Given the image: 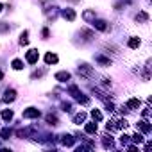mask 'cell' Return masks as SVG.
I'll return each instance as SVG.
<instances>
[{
	"label": "cell",
	"mask_w": 152,
	"mask_h": 152,
	"mask_svg": "<svg viewBox=\"0 0 152 152\" xmlns=\"http://www.w3.org/2000/svg\"><path fill=\"white\" fill-rule=\"evenodd\" d=\"M127 125H129V124H127L125 118H122V116H115V118L109 120V124H107V131H122V129H125Z\"/></svg>",
	"instance_id": "1"
},
{
	"label": "cell",
	"mask_w": 152,
	"mask_h": 152,
	"mask_svg": "<svg viewBox=\"0 0 152 152\" xmlns=\"http://www.w3.org/2000/svg\"><path fill=\"white\" fill-rule=\"evenodd\" d=\"M68 93H70L75 100H77V102H81V104H84V106H88V104H90V99H88V97H84V95H83V91H81L77 86H75V84H72V86L68 88Z\"/></svg>",
	"instance_id": "2"
},
{
	"label": "cell",
	"mask_w": 152,
	"mask_h": 152,
	"mask_svg": "<svg viewBox=\"0 0 152 152\" xmlns=\"http://www.w3.org/2000/svg\"><path fill=\"white\" fill-rule=\"evenodd\" d=\"M136 131H140L141 134H150L152 127H150V124H148V118H141V120L136 124Z\"/></svg>",
	"instance_id": "3"
},
{
	"label": "cell",
	"mask_w": 152,
	"mask_h": 152,
	"mask_svg": "<svg viewBox=\"0 0 152 152\" xmlns=\"http://www.w3.org/2000/svg\"><path fill=\"white\" fill-rule=\"evenodd\" d=\"M77 72H79V75H83V77H93V70H91V66L90 64H86V63H83L79 68H77Z\"/></svg>",
	"instance_id": "4"
},
{
	"label": "cell",
	"mask_w": 152,
	"mask_h": 152,
	"mask_svg": "<svg viewBox=\"0 0 152 152\" xmlns=\"http://www.w3.org/2000/svg\"><path fill=\"white\" fill-rule=\"evenodd\" d=\"M25 59H27V63L29 64H36L38 63V59H39V54H38V50H29L27 52V56H25Z\"/></svg>",
	"instance_id": "5"
},
{
	"label": "cell",
	"mask_w": 152,
	"mask_h": 152,
	"mask_svg": "<svg viewBox=\"0 0 152 152\" xmlns=\"http://www.w3.org/2000/svg\"><path fill=\"white\" fill-rule=\"evenodd\" d=\"M39 109H36V107H29V109H25L23 111V118L27 120V118H39Z\"/></svg>",
	"instance_id": "6"
},
{
	"label": "cell",
	"mask_w": 152,
	"mask_h": 152,
	"mask_svg": "<svg viewBox=\"0 0 152 152\" xmlns=\"http://www.w3.org/2000/svg\"><path fill=\"white\" fill-rule=\"evenodd\" d=\"M91 25L95 27V29H99V31H102V32H106V31H109V25L104 22V20H93L91 22Z\"/></svg>",
	"instance_id": "7"
},
{
	"label": "cell",
	"mask_w": 152,
	"mask_h": 152,
	"mask_svg": "<svg viewBox=\"0 0 152 152\" xmlns=\"http://www.w3.org/2000/svg\"><path fill=\"white\" fill-rule=\"evenodd\" d=\"M61 15H63V18H64V20H68V22H73V20H75V11H73V9H70V7L63 9V11H61Z\"/></svg>",
	"instance_id": "8"
},
{
	"label": "cell",
	"mask_w": 152,
	"mask_h": 152,
	"mask_svg": "<svg viewBox=\"0 0 152 152\" xmlns=\"http://www.w3.org/2000/svg\"><path fill=\"white\" fill-rule=\"evenodd\" d=\"M61 143H63L64 147H73L75 138H73L72 134H63V136H61Z\"/></svg>",
	"instance_id": "9"
},
{
	"label": "cell",
	"mask_w": 152,
	"mask_h": 152,
	"mask_svg": "<svg viewBox=\"0 0 152 152\" xmlns=\"http://www.w3.org/2000/svg\"><path fill=\"white\" fill-rule=\"evenodd\" d=\"M16 100V91L15 90H6L4 91V102H15Z\"/></svg>",
	"instance_id": "10"
},
{
	"label": "cell",
	"mask_w": 152,
	"mask_h": 152,
	"mask_svg": "<svg viewBox=\"0 0 152 152\" xmlns=\"http://www.w3.org/2000/svg\"><path fill=\"white\" fill-rule=\"evenodd\" d=\"M140 106H141V102H140L138 99H131V100H127V104H125V107H127L129 111H134V109H140Z\"/></svg>",
	"instance_id": "11"
},
{
	"label": "cell",
	"mask_w": 152,
	"mask_h": 152,
	"mask_svg": "<svg viewBox=\"0 0 152 152\" xmlns=\"http://www.w3.org/2000/svg\"><path fill=\"white\" fill-rule=\"evenodd\" d=\"M70 77L72 75L68 72H57L56 73V81H59V83H66V81H70Z\"/></svg>",
	"instance_id": "12"
},
{
	"label": "cell",
	"mask_w": 152,
	"mask_h": 152,
	"mask_svg": "<svg viewBox=\"0 0 152 152\" xmlns=\"http://www.w3.org/2000/svg\"><path fill=\"white\" fill-rule=\"evenodd\" d=\"M102 145H104V148H113V147H115L113 138L107 136V134H102Z\"/></svg>",
	"instance_id": "13"
},
{
	"label": "cell",
	"mask_w": 152,
	"mask_h": 152,
	"mask_svg": "<svg viewBox=\"0 0 152 152\" xmlns=\"http://www.w3.org/2000/svg\"><path fill=\"white\" fill-rule=\"evenodd\" d=\"M45 63H47V64H56V63H57V56L52 54V52L45 54Z\"/></svg>",
	"instance_id": "14"
},
{
	"label": "cell",
	"mask_w": 152,
	"mask_h": 152,
	"mask_svg": "<svg viewBox=\"0 0 152 152\" xmlns=\"http://www.w3.org/2000/svg\"><path fill=\"white\" fill-rule=\"evenodd\" d=\"M83 18H84L86 22H93V20H95V11H91V9H86V11L83 13Z\"/></svg>",
	"instance_id": "15"
},
{
	"label": "cell",
	"mask_w": 152,
	"mask_h": 152,
	"mask_svg": "<svg viewBox=\"0 0 152 152\" xmlns=\"http://www.w3.org/2000/svg\"><path fill=\"white\" fill-rule=\"evenodd\" d=\"M84 120H86V113L84 111H81V113H77L73 116V124H83Z\"/></svg>",
	"instance_id": "16"
},
{
	"label": "cell",
	"mask_w": 152,
	"mask_h": 152,
	"mask_svg": "<svg viewBox=\"0 0 152 152\" xmlns=\"http://www.w3.org/2000/svg\"><path fill=\"white\" fill-rule=\"evenodd\" d=\"M132 0H115V9H122L125 6H129Z\"/></svg>",
	"instance_id": "17"
},
{
	"label": "cell",
	"mask_w": 152,
	"mask_h": 152,
	"mask_svg": "<svg viewBox=\"0 0 152 152\" xmlns=\"http://www.w3.org/2000/svg\"><path fill=\"white\" fill-rule=\"evenodd\" d=\"M84 131H86L88 134H97V124H86Z\"/></svg>",
	"instance_id": "18"
},
{
	"label": "cell",
	"mask_w": 152,
	"mask_h": 152,
	"mask_svg": "<svg viewBox=\"0 0 152 152\" xmlns=\"http://www.w3.org/2000/svg\"><path fill=\"white\" fill-rule=\"evenodd\" d=\"M13 134V131L9 129V127H6V129H2V131H0V138H2V140H9V136Z\"/></svg>",
	"instance_id": "19"
},
{
	"label": "cell",
	"mask_w": 152,
	"mask_h": 152,
	"mask_svg": "<svg viewBox=\"0 0 152 152\" xmlns=\"http://www.w3.org/2000/svg\"><path fill=\"white\" fill-rule=\"evenodd\" d=\"M95 59H97L99 63L106 64V66H111V59H109V57H104V56H95Z\"/></svg>",
	"instance_id": "20"
},
{
	"label": "cell",
	"mask_w": 152,
	"mask_h": 152,
	"mask_svg": "<svg viewBox=\"0 0 152 152\" xmlns=\"http://www.w3.org/2000/svg\"><path fill=\"white\" fill-rule=\"evenodd\" d=\"M2 118H4L6 122H11V120H13V111H11V109H4V111H2Z\"/></svg>",
	"instance_id": "21"
},
{
	"label": "cell",
	"mask_w": 152,
	"mask_h": 152,
	"mask_svg": "<svg viewBox=\"0 0 152 152\" xmlns=\"http://www.w3.org/2000/svg\"><path fill=\"white\" fill-rule=\"evenodd\" d=\"M140 45H141L140 38H131V39H129V47H131V48H138Z\"/></svg>",
	"instance_id": "22"
},
{
	"label": "cell",
	"mask_w": 152,
	"mask_h": 152,
	"mask_svg": "<svg viewBox=\"0 0 152 152\" xmlns=\"http://www.w3.org/2000/svg\"><path fill=\"white\" fill-rule=\"evenodd\" d=\"M45 120H47V124H50V125H57V116H56V115H47Z\"/></svg>",
	"instance_id": "23"
},
{
	"label": "cell",
	"mask_w": 152,
	"mask_h": 152,
	"mask_svg": "<svg viewBox=\"0 0 152 152\" xmlns=\"http://www.w3.org/2000/svg\"><path fill=\"white\" fill-rule=\"evenodd\" d=\"M27 43H29V32L23 31L22 36H20V45H27Z\"/></svg>",
	"instance_id": "24"
},
{
	"label": "cell",
	"mask_w": 152,
	"mask_h": 152,
	"mask_svg": "<svg viewBox=\"0 0 152 152\" xmlns=\"http://www.w3.org/2000/svg\"><path fill=\"white\" fill-rule=\"evenodd\" d=\"M131 138H132V141H134V143H138V145H140V143H143V134H141V132H136V134H134V136H131Z\"/></svg>",
	"instance_id": "25"
},
{
	"label": "cell",
	"mask_w": 152,
	"mask_h": 152,
	"mask_svg": "<svg viewBox=\"0 0 152 152\" xmlns=\"http://www.w3.org/2000/svg\"><path fill=\"white\" fill-rule=\"evenodd\" d=\"M91 116H93V120H97V122L102 120V113H100L99 109H93V111H91Z\"/></svg>",
	"instance_id": "26"
},
{
	"label": "cell",
	"mask_w": 152,
	"mask_h": 152,
	"mask_svg": "<svg viewBox=\"0 0 152 152\" xmlns=\"http://www.w3.org/2000/svg\"><path fill=\"white\" fill-rule=\"evenodd\" d=\"M136 20H138V22H148V15H147V13H138Z\"/></svg>",
	"instance_id": "27"
},
{
	"label": "cell",
	"mask_w": 152,
	"mask_h": 152,
	"mask_svg": "<svg viewBox=\"0 0 152 152\" xmlns=\"http://www.w3.org/2000/svg\"><path fill=\"white\" fill-rule=\"evenodd\" d=\"M13 68H15V70H22V68H23V63H22L20 59H15V61H13Z\"/></svg>",
	"instance_id": "28"
},
{
	"label": "cell",
	"mask_w": 152,
	"mask_h": 152,
	"mask_svg": "<svg viewBox=\"0 0 152 152\" xmlns=\"http://www.w3.org/2000/svg\"><path fill=\"white\" fill-rule=\"evenodd\" d=\"M61 107H63V111H64V113H70V111L73 109L70 102H63V104H61Z\"/></svg>",
	"instance_id": "29"
},
{
	"label": "cell",
	"mask_w": 152,
	"mask_h": 152,
	"mask_svg": "<svg viewBox=\"0 0 152 152\" xmlns=\"http://www.w3.org/2000/svg\"><path fill=\"white\" fill-rule=\"evenodd\" d=\"M129 141H131V136H127V134H122L120 136V143L122 145H129Z\"/></svg>",
	"instance_id": "30"
},
{
	"label": "cell",
	"mask_w": 152,
	"mask_h": 152,
	"mask_svg": "<svg viewBox=\"0 0 152 152\" xmlns=\"http://www.w3.org/2000/svg\"><path fill=\"white\" fill-rule=\"evenodd\" d=\"M9 31V25L4 23V22H0V32H7Z\"/></svg>",
	"instance_id": "31"
},
{
	"label": "cell",
	"mask_w": 152,
	"mask_h": 152,
	"mask_svg": "<svg viewBox=\"0 0 152 152\" xmlns=\"http://www.w3.org/2000/svg\"><path fill=\"white\" fill-rule=\"evenodd\" d=\"M100 83H102V86H106V88H111V83H109L106 77H100Z\"/></svg>",
	"instance_id": "32"
},
{
	"label": "cell",
	"mask_w": 152,
	"mask_h": 152,
	"mask_svg": "<svg viewBox=\"0 0 152 152\" xmlns=\"http://www.w3.org/2000/svg\"><path fill=\"white\" fill-rule=\"evenodd\" d=\"M43 73H45V70H38V72H34V73H32V79H36V77H41Z\"/></svg>",
	"instance_id": "33"
},
{
	"label": "cell",
	"mask_w": 152,
	"mask_h": 152,
	"mask_svg": "<svg viewBox=\"0 0 152 152\" xmlns=\"http://www.w3.org/2000/svg\"><path fill=\"white\" fill-rule=\"evenodd\" d=\"M2 79H4V73H2V72H0V81H2Z\"/></svg>",
	"instance_id": "34"
},
{
	"label": "cell",
	"mask_w": 152,
	"mask_h": 152,
	"mask_svg": "<svg viewBox=\"0 0 152 152\" xmlns=\"http://www.w3.org/2000/svg\"><path fill=\"white\" fill-rule=\"evenodd\" d=\"M2 7H4V6H2V4H0V11H2Z\"/></svg>",
	"instance_id": "35"
},
{
	"label": "cell",
	"mask_w": 152,
	"mask_h": 152,
	"mask_svg": "<svg viewBox=\"0 0 152 152\" xmlns=\"http://www.w3.org/2000/svg\"><path fill=\"white\" fill-rule=\"evenodd\" d=\"M0 104H2V102H0Z\"/></svg>",
	"instance_id": "36"
}]
</instances>
